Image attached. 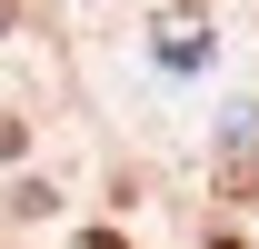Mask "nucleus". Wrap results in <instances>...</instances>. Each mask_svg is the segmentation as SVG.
<instances>
[{"instance_id":"f257e3e1","label":"nucleus","mask_w":259,"mask_h":249,"mask_svg":"<svg viewBox=\"0 0 259 249\" xmlns=\"http://www.w3.org/2000/svg\"><path fill=\"white\" fill-rule=\"evenodd\" d=\"M90 249H120V239H110V229H100V239H90Z\"/></svg>"}]
</instances>
